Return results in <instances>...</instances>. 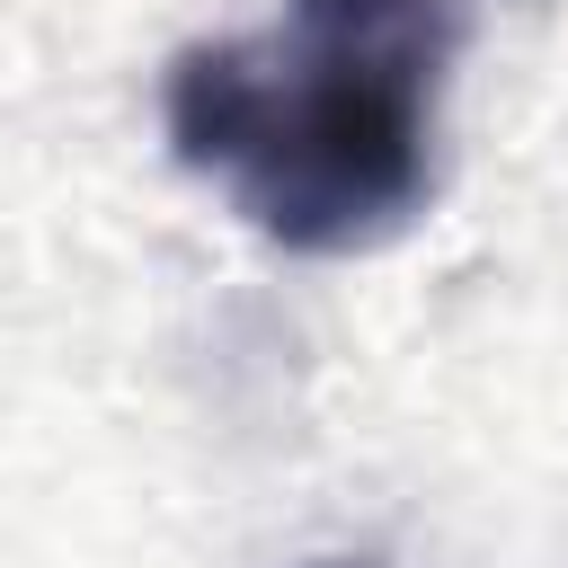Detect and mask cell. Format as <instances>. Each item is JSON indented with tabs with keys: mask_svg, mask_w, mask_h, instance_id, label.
Listing matches in <instances>:
<instances>
[{
	"mask_svg": "<svg viewBox=\"0 0 568 568\" xmlns=\"http://www.w3.org/2000/svg\"><path fill=\"white\" fill-rule=\"evenodd\" d=\"M453 0H284L266 36L186 44L160 80L169 151L293 257L390 240L435 186Z\"/></svg>",
	"mask_w": 568,
	"mask_h": 568,
	"instance_id": "cell-1",
	"label": "cell"
},
{
	"mask_svg": "<svg viewBox=\"0 0 568 568\" xmlns=\"http://www.w3.org/2000/svg\"><path fill=\"white\" fill-rule=\"evenodd\" d=\"M328 568H364V559H328Z\"/></svg>",
	"mask_w": 568,
	"mask_h": 568,
	"instance_id": "cell-2",
	"label": "cell"
}]
</instances>
